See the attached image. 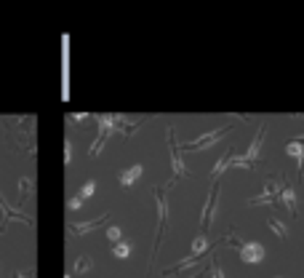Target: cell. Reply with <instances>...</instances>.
<instances>
[{"label": "cell", "mask_w": 304, "mask_h": 278, "mask_svg": "<svg viewBox=\"0 0 304 278\" xmlns=\"http://www.w3.org/2000/svg\"><path fill=\"white\" fill-rule=\"evenodd\" d=\"M174 188V182H168L166 188L155 184V198H158V236H155V246H152V257H149V267H147V278L152 275V267H155V257H158V249H160V241H163V233L168 227V198H166V190Z\"/></svg>", "instance_id": "1"}, {"label": "cell", "mask_w": 304, "mask_h": 278, "mask_svg": "<svg viewBox=\"0 0 304 278\" xmlns=\"http://www.w3.org/2000/svg\"><path fill=\"white\" fill-rule=\"evenodd\" d=\"M232 131V126H219V128H211V131H206L203 136H197L192 139V142H184L179 150H184V153H197V150H208V147H214L224 134H230Z\"/></svg>", "instance_id": "2"}, {"label": "cell", "mask_w": 304, "mask_h": 278, "mask_svg": "<svg viewBox=\"0 0 304 278\" xmlns=\"http://www.w3.org/2000/svg\"><path fill=\"white\" fill-rule=\"evenodd\" d=\"M219 190H222L219 179H214V184H211V193H208V201L203 203V211H200V233H203V236H206L208 230H211V225H214L216 203H219Z\"/></svg>", "instance_id": "3"}, {"label": "cell", "mask_w": 304, "mask_h": 278, "mask_svg": "<svg viewBox=\"0 0 304 278\" xmlns=\"http://www.w3.org/2000/svg\"><path fill=\"white\" fill-rule=\"evenodd\" d=\"M96 123H99V134H96V139H93V145L88 150L91 158H96V155L102 153V147L107 145V139L112 136V115H99Z\"/></svg>", "instance_id": "4"}, {"label": "cell", "mask_w": 304, "mask_h": 278, "mask_svg": "<svg viewBox=\"0 0 304 278\" xmlns=\"http://www.w3.org/2000/svg\"><path fill=\"white\" fill-rule=\"evenodd\" d=\"M0 211H3V222H0V233L8 227V222H24V225H30V227H35V219L32 217H27V214H22V209H14L11 203H8L3 196H0Z\"/></svg>", "instance_id": "5"}, {"label": "cell", "mask_w": 304, "mask_h": 278, "mask_svg": "<svg viewBox=\"0 0 304 278\" xmlns=\"http://www.w3.org/2000/svg\"><path fill=\"white\" fill-rule=\"evenodd\" d=\"M166 139H168V150H171V163H174V174H176V177H189L187 166H184V161H182V150H179V145H176V134H174V128H168V131H166Z\"/></svg>", "instance_id": "6"}, {"label": "cell", "mask_w": 304, "mask_h": 278, "mask_svg": "<svg viewBox=\"0 0 304 278\" xmlns=\"http://www.w3.org/2000/svg\"><path fill=\"white\" fill-rule=\"evenodd\" d=\"M237 252H240L243 262H248V265H256V262H262V259L267 257V249H264L262 244H256V241H251V244H240Z\"/></svg>", "instance_id": "7"}, {"label": "cell", "mask_w": 304, "mask_h": 278, "mask_svg": "<svg viewBox=\"0 0 304 278\" xmlns=\"http://www.w3.org/2000/svg\"><path fill=\"white\" fill-rule=\"evenodd\" d=\"M107 222H110V214H102V217L88 219V222H75V225L67 227V233L78 238V236H85V233H91V230H96V227H102V225H107Z\"/></svg>", "instance_id": "8"}, {"label": "cell", "mask_w": 304, "mask_h": 278, "mask_svg": "<svg viewBox=\"0 0 304 278\" xmlns=\"http://www.w3.org/2000/svg\"><path fill=\"white\" fill-rule=\"evenodd\" d=\"M139 128V120L128 118V115H112V134L120 136H131Z\"/></svg>", "instance_id": "9"}, {"label": "cell", "mask_w": 304, "mask_h": 278, "mask_svg": "<svg viewBox=\"0 0 304 278\" xmlns=\"http://www.w3.org/2000/svg\"><path fill=\"white\" fill-rule=\"evenodd\" d=\"M264 136H267V123H262V126H259V131H256V136H254L251 147H248V150H245V155H243V158L248 161V163H254V166H256V158H259V150H262V145H264Z\"/></svg>", "instance_id": "10"}, {"label": "cell", "mask_w": 304, "mask_h": 278, "mask_svg": "<svg viewBox=\"0 0 304 278\" xmlns=\"http://www.w3.org/2000/svg\"><path fill=\"white\" fill-rule=\"evenodd\" d=\"M141 174H144V169H141V163H136V166H128V169H123L120 174H118V182L123 184V188H131Z\"/></svg>", "instance_id": "11"}, {"label": "cell", "mask_w": 304, "mask_h": 278, "mask_svg": "<svg viewBox=\"0 0 304 278\" xmlns=\"http://www.w3.org/2000/svg\"><path fill=\"white\" fill-rule=\"evenodd\" d=\"M278 198L288 206V214L296 217V193H293V188H291L288 182H283V188H280V196H278Z\"/></svg>", "instance_id": "12"}, {"label": "cell", "mask_w": 304, "mask_h": 278, "mask_svg": "<svg viewBox=\"0 0 304 278\" xmlns=\"http://www.w3.org/2000/svg\"><path fill=\"white\" fill-rule=\"evenodd\" d=\"M232 158H235V147H227V158H222L219 163L214 166V179H219L222 174L230 169V166H232Z\"/></svg>", "instance_id": "13"}, {"label": "cell", "mask_w": 304, "mask_h": 278, "mask_svg": "<svg viewBox=\"0 0 304 278\" xmlns=\"http://www.w3.org/2000/svg\"><path fill=\"white\" fill-rule=\"evenodd\" d=\"M267 225H270V230H272V233L278 236L280 241H286V238H288V227L283 225L278 217H272V214H270V217H267Z\"/></svg>", "instance_id": "14"}, {"label": "cell", "mask_w": 304, "mask_h": 278, "mask_svg": "<svg viewBox=\"0 0 304 278\" xmlns=\"http://www.w3.org/2000/svg\"><path fill=\"white\" fill-rule=\"evenodd\" d=\"M32 188H35V179H32V177H22V179H19V201H27V198H30Z\"/></svg>", "instance_id": "15"}, {"label": "cell", "mask_w": 304, "mask_h": 278, "mask_svg": "<svg viewBox=\"0 0 304 278\" xmlns=\"http://www.w3.org/2000/svg\"><path fill=\"white\" fill-rule=\"evenodd\" d=\"M208 252V238L200 233V236H195V241H192V257H203Z\"/></svg>", "instance_id": "16"}, {"label": "cell", "mask_w": 304, "mask_h": 278, "mask_svg": "<svg viewBox=\"0 0 304 278\" xmlns=\"http://www.w3.org/2000/svg\"><path fill=\"white\" fill-rule=\"evenodd\" d=\"M91 267H93V259H91V257H78V262H75L72 273H75V275H83V273H88Z\"/></svg>", "instance_id": "17"}, {"label": "cell", "mask_w": 304, "mask_h": 278, "mask_svg": "<svg viewBox=\"0 0 304 278\" xmlns=\"http://www.w3.org/2000/svg\"><path fill=\"white\" fill-rule=\"evenodd\" d=\"M131 254V244H126V241H118L115 246H112V257L115 259H126Z\"/></svg>", "instance_id": "18"}, {"label": "cell", "mask_w": 304, "mask_h": 278, "mask_svg": "<svg viewBox=\"0 0 304 278\" xmlns=\"http://www.w3.org/2000/svg\"><path fill=\"white\" fill-rule=\"evenodd\" d=\"M301 150H304V145L299 142V139H293V142H288V145H286V153L291 155V158H299Z\"/></svg>", "instance_id": "19"}, {"label": "cell", "mask_w": 304, "mask_h": 278, "mask_svg": "<svg viewBox=\"0 0 304 278\" xmlns=\"http://www.w3.org/2000/svg\"><path fill=\"white\" fill-rule=\"evenodd\" d=\"M208 275H211V278H227L224 270H222V265L216 262V257L211 259V262H208Z\"/></svg>", "instance_id": "20"}, {"label": "cell", "mask_w": 304, "mask_h": 278, "mask_svg": "<svg viewBox=\"0 0 304 278\" xmlns=\"http://www.w3.org/2000/svg\"><path fill=\"white\" fill-rule=\"evenodd\" d=\"M107 238L112 241V244H118V241H123V230L118 225H110L107 227Z\"/></svg>", "instance_id": "21"}, {"label": "cell", "mask_w": 304, "mask_h": 278, "mask_svg": "<svg viewBox=\"0 0 304 278\" xmlns=\"http://www.w3.org/2000/svg\"><path fill=\"white\" fill-rule=\"evenodd\" d=\"M93 190H96V182H93V179H88V182H85L83 188H80V198H88V196H93Z\"/></svg>", "instance_id": "22"}, {"label": "cell", "mask_w": 304, "mask_h": 278, "mask_svg": "<svg viewBox=\"0 0 304 278\" xmlns=\"http://www.w3.org/2000/svg\"><path fill=\"white\" fill-rule=\"evenodd\" d=\"M67 206H70V211H78V209L83 206V198H80V196H72V198L67 201Z\"/></svg>", "instance_id": "23"}, {"label": "cell", "mask_w": 304, "mask_h": 278, "mask_svg": "<svg viewBox=\"0 0 304 278\" xmlns=\"http://www.w3.org/2000/svg\"><path fill=\"white\" fill-rule=\"evenodd\" d=\"M64 163H72V142H70V139H67V142H64Z\"/></svg>", "instance_id": "24"}, {"label": "cell", "mask_w": 304, "mask_h": 278, "mask_svg": "<svg viewBox=\"0 0 304 278\" xmlns=\"http://www.w3.org/2000/svg\"><path fill=\"white\" fill-rule=\"evenodd\" d=\"M299 179H304V150L299 155Z\"/></svg>", "instance_id": "25"}, {"label": "cell", "mask_w": 304, "mask_h": 278, "mask_svg": "<svg viewBox=\"0 0 304 278\" xmlns=\"http://www.w3.org/2000/svg\"><path fill=\"white\" fill-rule=\"evenodd\" d=\"M11 278H32V275H24V273H19V270H16V273H14Z\"/></svg>", "instance_id": "26"}, {"label": "cell", "mask_w": 304, "mask_h": 278, "mask_svg": "<svg viewBox=\"0 0 304 278\" xmlns=\"http://www.w3.org/2000/svg\"><path fill=\"white\" fill-rule=\"evenodd\" d=\"M189 278H203V273H200V270H197L195 275H189Z\"/></svg>", "instance_id": "27"}, {"label": "cell", "mask_w": 304, "mask_h": 278, "mask_svg": "<svg viewBox=\"0 0 304 278\" xmlns=\"http://www.w3.org/2000/svg\"><path fill=\"white\" fill-rule=\"evenodd\" d=\"M64 278H72V273H70V275H64Z\"/></svg>", "instance_id": "28"}]
</instances>
